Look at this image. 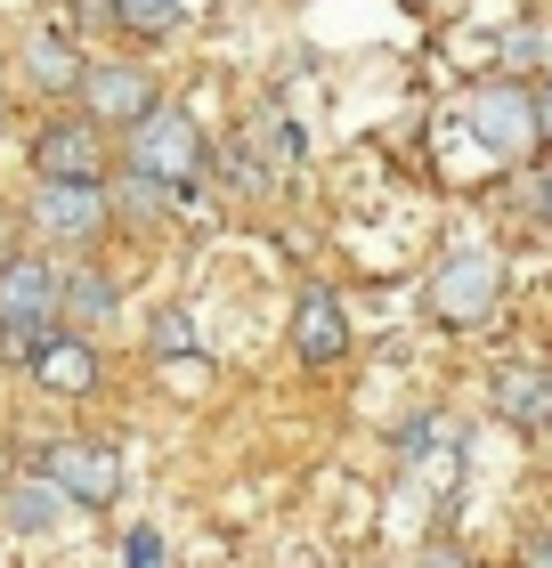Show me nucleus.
<instances>
[{
  "label": "nucleus",
  "instance_id": "obj_1",
  "mask_svg": "<svg viewBox=\"0 0 552 568\" xmlns=\"http://www.w3.org/2000/svg\"><path fill=\"white\" fill-rule=\"evenodd\" d=\"M495 301H504V252L480 244V236L446 244L439 268H431V317L455 325V333H471V325L495 317Z\"/></svg>",
  "mask_w": 552,
  "mask_h": 568
},
{
  "label": "nucleus",
  "instance_id": "obj_2",
  "mask_svg": "<svg viewBox=\"0 0 552 568\" xmlns=\"http://www.w3.org/2000/svg\"><path fill=\"white\" fill-rule=\"evenodd\" d=\"M58 333V276L33 252L0 261V366H33V349Z\"/></svg>",
  "mask_w": 552,
  "mask_h": 568
},
{
  "label": "nucleus",
  "instance_id": "obj_3",
  "mask_svg": "<svg viewBox=\"0 0 552 568\" xmlns=\"http://www.w3.org/2000/svg\"><path fill=\"white\" fill-rule=\"evenodd\" d=\"M122 163H130V171H154V179L179 195V187L203 171V131H195L179 106H163V98H154L139 122H122Z\"/></svg>",
  "mask_w": 552,
  "mask_h": 568
},
{
  "label": "nucleus",
  "instance_id": "obj_4",
  "mask_svg": "<svg viewBox=\"0 0 552 568\" xmlns=\"http://www.w3.org/2000/svg\"><path fill=\"white\" fill-rule=\"evenodd\" d=\"M33 227L49 244H66V252H90L114 227L107 179H41V187H33Z\"/></svg>",
  "mask_w": 552,
  "mask_h": 568
},
{
  "label": "nucleus",
  "instance_id": "obj_5",
  "mask_svg": "<svg viewBox=\"0 0 552 568\" xmlns=\"http://www.w3.org/2000/svg\"><path fill=\"white\" fill-rule=\"evenodd\" d=\"M463 122H471V139H480L495 163H512V154H529L536 146V82H480L463 98Z\"/></svg>",
  "mask_w": 552,
  "mask_h": 568
},
{
  "label": "nucleus",
  "instance_id": "obj_6",
  "mask_svg": "<svg viewBox=\"0 0 552 568\" xmlns=\"http://www.w3.org/2000/svg\"><path fill=\"white\" fill-rule=\"evenodd\" d=\"M33 463L73 496V511H107L122 496V455L107 447V438H41Z\"/></svg>",
  "mask_w": 552,
  "mask_h": 568
},
{
  "label": "nucleus",
  "instance_id": "obj_7",
  "mask_svg": "<svg viewBox=\"0 0 552 568\" xmlns=\"http://www.w3.org/2000/svg\"><path fill=\"white\" fill-rule=\"evenodd\" d=\"M82 114L90 122H107V131H122V122H139L147 106H154V73L139 65V58H98V65H82Z\"/></svg>",
  "mask_w": 552,
  "mask_h": 568
},
{
  "label": "nucleus",
  "instance_id": "obj_8",
  "mask_svg": "<svg viewBox=\"0 0 552 568\" xmlns=\"http://www.w3.org/2000/svg\"><path fill=\"white\" fill-rule=\"evenodd\" d=\"M33 171L41 179H107V122H49V131L33 139Z\"/></svg>",
  "mask_w": 552,
  "mask_h": 568
},
{
  "label": "nucleus",
  "instance_id": "obj_9",
  "mask_svg": "<svg viewBox=\"0 0 552 568\" xmlns=\"http://www.w3.org/2000/svg\"><path fill=\"white\" fill-rule=\"evenodd\" d=\"M66 511H73V496L41 471V463L33 471H9V487H0V528L9 536H58Z\"/></svg>",
  "mask_w": 552,
  "mask_h": 568
},
{
  "label": "nucleus",
  "instance_id": "obj_10",
  "mask_svg": "<svg viewBox=\"0 0 552 568\" xmlns=\"http://www.w3.org/2000/svg\"><path fill=\"white\" fill-rule=\"evenodd\" d=\"M350 308H341V293H301V308H293V349H301V366H341L350 357Z\"/></svg>",
  "mask_w": 552,
  "mask_h": 568
},
{
  "label": "nucleus",
  "instance_id": "obj_11",
  "mask_svg": "<svg viewBox=\"0 0 552 568\" xmlns=\"http://www.w3.org/2000/svg\"><path fill=\"white\" fill-rule=\"evenodd\" d=\"M17 58H24V82H33V90H49V98L82 90V41H73L66 24H33Z\"/></svg>",
  "mask_w": 552,
  "mask_h": 568
},
{
  "label": "nucleus",
  "instance_id": "obj_12",
  "mask_svg": "<svg viewBox=\"0 0 552 568\" xmlns=\"http://www.w3.org/2000/svg\"><path fill=\"white\" fill-rule=\"evenodd\" d=\"M98 374H107V366H98V349L82 342V333H49V342L33 349V382L58 390V398H90Z\"/></svg>",
  "mask_w": 552,
  "mask_h": 568
},
{
  "label": "nucleus",
  "instance_id": "obj_13",
  "mask_svg": "<svg viewBox=\"0 0 552 568\" xmlns=\"http://www.w3.org/2000/svg\"><path fill=\"white\" fill-rule=\"evenodd\" d=\"M495 415H504L512 430H552V374L504 366V374H495Z\"/></svg>",
  "mask_w": 552,
  "mask_h": 568
},
{
  "label": "nucleus",
  "instance_id": "obj_14",
  "mask_svg": "<svg viewBox=\"0 0 552 568\" xmlns=\"http://www.w3.org/2000/svg\"><path fill=\"white\" fill-rule=\"evenodd\" d=\"M58 317H73V325H107V317H114V276L82 261V268L58 284Z\"/></svg>",
  "mask_w": 552,
  "mask_h": 568
},
{
  "label": "nucleus",
  "instance_id": "obj_15",
  "mask_svg": "<svg viewBox=\"0 0 552 568\" xmlns=\"http://www.w3.org/2000/svg\"><path fill=\"white\" fill-rule=\"evenodd\" d=\"M179 17H188V0H114V24L130 41H171Z\"/></svg>",
  "mask_w": 552,
  "mask_h": 568
},
{
  "label": "nucleus",
  "instance_id": "obj_16",
  "mask_svg": "<svg viewBox=\"0 0 552 568\" xmlns=\"http://www.w3.org/2000/svg\"><path fill=\"white\" fill-rule=\"evenodd\" d=\"M107 195H114V220H154V212L171 203L163 179H154V171H130V163H122V179H114Z\"/></svg>",
  "mask_w": 552,
  "mask_h": 568
},
{
  "label": "nucleus",
  "instance_id": "obj_17",
  "mask_svg": "<svg viewBox=\"0 0 552 568\" xmlns=\"http://www.w3.org/2000/svg\"><path fill=\"white\" fill-rule=\"evenodd\" d=\"M147 349H154V357H179V349H195V317H188V308H154V325H147Z\"/></svg>",
  "mask_w": 552,
  "mask_h": 568
},
{
  "label": "nucleus",
  "instance_id": "obj_18",
  "mask_svg": "<svg viewBox=\"0 0 552 568\" xmlns=\"http://www.w3.org/2000/svg\"><path fill=\"white\" fill-rule=\"evenodd\" d=\"M504 65L512 73H552V33H512L504 41Z\"/></svg>",
  "mask_w": 552,
  "mask_h": 568
},
{
  "label": "nucleus",
  "instance_id": "obj_19",
  "mask_svg": "<svg viewBox=\"0 0 552 568\" xmlns=\"http://www.w3.org/2000/svg\"><path fill=\"white\" fill-rule=\"evenodd\" d=\"M163 552H171V545H163L154 528H130V536H122V560H139V568H147V560H163Z\"/></svg>",
  "mask_w": 552,
  "mask_h": 568
},
{
  "label": "nucleus",
  "instance_id": "obj_20",
  "mask_svg": "<svg viewBox=\"0 0 552 568\" xmlns=\"http://www.w3.org/2000/svg\"><path fill=\"white\" fill-rule=\"evenodd\" d=\"M536 139H552V82H536Z\"/></svg>",
  "mask_w": 552,
  "mask_h": 568
},
{
  "label": "nucleus",
  "instance_id": "obj_21",
  "mask_svg": "<svg viewBox=\"0 0 552 568\" xmlns=\"http://www.w3.org/2000/svg\"><path fill=\"white\" fill-rule=\"evenodd\" d=\"M520 560H552V536H520Z\"/></svg>",
  "mask_w": 552,
  "mask_h": 568
},
{
  "label": "nucleus",
  "instance_id": "obj_22",
  "mask_svg": "<svg viewBox=\"0 0 552 568\" xmlns=\"http://www.w3.org/2000/svg\"><path fill=\"white\" fill-rule=\"evenodd\" d=\"M73 17H114V0H73Z\"/></svg>",
  "mask_w": 552,
  "mask_h": 568
},
{
  "label": "nucleus",
  "instance_id": "obj_23",
  "mask_svg": "<svg viewBox=\"0 0 552 568\" xmlns=\"http://www.w3.org/2000/svg\"><path fill=\"white\" fill-rule=\"evenodd\" d=\"M544 227H552V187H544Z\"/></svg>",
  "mask_w": 552,
  "mask_h": 568
},
{
  "label": "nucleus",
  "instance_id": "obj_24",
  "mask_svg": "<svg viewBox=\"0 0 552 568\" xmlns=\"http://www.w3.org/2000/svg\"><path fill=\"white\" fill-rule=\"evenodd\" d=\"M0 122H9V90H0Z\"/></svg>",
  "mask_w": 552,
  "mask_h": 568
}]
</instances>
